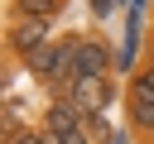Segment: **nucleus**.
<instances>
[{
    "label": "nucleus",
    "instance_id": "6",
    "mask_svg": "<svg viewBox=\"0 0 154 144\" xmlns=\"http://www.w3.org/2000/svg\"><path fill=\"white\" fill-rule=\"evenodd\" d=\"M135 82H144V86H154V62H144V67H140V77H135Z\"/></svg>",
    "mask_w": 154,
    "mask_h": 144
},
{
    "label": "nucleus",
    "instance_id": "3",
    "mask_svg": "<svg viewBox=\"0 0 154 144\" xmlns=\"http://www.w3.org/2000/svg\"><path fill=\"white\" fill-rule=\"evenodd\" d=\"M125 115H130V130H135V134L154 139V86L130 82V91H125Z\"/></svg>",
    "mask_w": 154,
    "mask_h": 144
},
{
    "label": "nucleus",
    "instance_id": "7",
    "mask_svg": "<svg viewBox=\"0 0 154 144\" xmlns=\"http://www.w3.org/2000/svg\"><path fill=\"white\" fill-rule=\"evenodd\" d=\"M19 144H43V134H38V130H24V134H19Z\"/></svg>",
    "mask_w": 154,
    "mask_h": 144
},
{
    "label": "nucleus",
    "instance_id": "5",
    "mask_svg": "<svg viewBox=\"0 0 154 144\" xmlns=\"http://www.w3.org/2000/svg\"><path fill=\"white\" fill-rule=\"evenodd\" d=\"M10 14H24V19H58L63 14V0H10Z\"/></svg>",
    "mask_w": 154,
    "mask_h": 144
},
{
    "label": "nucleus",
    "instance_id": "2",
    "mask_svg": "<svg viewBox=\"0 0 154 144\" xmlns=\"http://www.w3.org/2000/svg\"><path fill=\"white\" fill-rule=\"evenodd\" d=\"M106 72H111V48L101 38H72V82L106 77Z\"/></svg>",
    "mask_w": 154,
    "mask_h": 144
},
{
    "label": "nucleus",
    "instance_id": "1",
    "mask_svg": "<svg viewBox=\"0 0 154 144\" xmlns=\"http://www.w3.org/2000/svg\"><path fill=\"white\" fill-rule=\"evenodd\" d=\"M53 38V24L48 19H24V14H10V34H5V48H10V58H29L34 48H43Z\"/></svg>",
    "mask_w": 154,
    "mask_h": 144
},
{
    "label": "nucleus",
    "instance_id": "4",
    "mask_svg": "<svg viewBox=\"0 0 154 144\" xmlns=\"http://www.w3.org/2000/svg\"><path fill=\"white\" fill-rule=\"evenodd\" d=\"M87 115H101V106H111V96H116V86H111V77H82V82H72V91H67Z\"/></svg>",
    "mask_w": 154,
    "mask_h": 144
}]
</instances>
